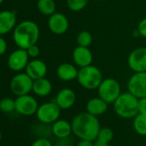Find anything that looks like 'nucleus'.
<instances>
[{
	"instance_id": "nucleus-1",
	"label": "nucleus",
	"mask_w": 146,
	"mask_h": 146,
	"mask_svg": "<svg viewBox=\"0 0 146 146\" xmlns=\"http://www.w3.org/2000/svg\"><path fill=\"white\" fill-rule=\"evenodd\" d=\"M72 133L78 138L95 141L101 129L99 119L96 116L88 112L78 113L71 121Z\"/></svg>"
},
{
	"instance_id": "nucleus-2",
	"label": "nucleus",
	"mask_w": 146,
	"mask_h": 146,
	"mask_svg": "<svg viewBox=\"0 0 146 146\" xmlns=\"http://www.w3.org/2000/svg\"><path fill=\"white\" fill-rule=\"evenodd\" d=\"M39 38L40 28L33 21H23L13 29V40L18 48L28 49L36 44Z\"/></svg>"
},
{
	"instance_id": "nucleus-3",
	"label": "nucleus",
	"mask_w": 146,
	"mask_h": 146,
	"mask_svg": "<svg viewBox=\"0 0 146 146\" xmlns=\"http://www.w3.org/2000/svg\"><path fill=\"white\" fill-rule=\"evenodd\" d=\"M137 103L138 98H137L129 91L121 93L113 103V110L120 118L133 119L138 113Z\"/></svg>"
},
{
	"instance_id": "nucleus-4",
	"label": "nucleus",
	"mask_w": 146,
	"mask_h": 146,
	"mask_svg": "<svg viewBox=\"0 0 146 146\" xmlns=\"http://www.w3.org/2000/svg\"><path fill=\"white\" fill-rule=\"evenodd\" d=\"M77 80L83 88L93 90H97L103 80V77L99 68L90 64L85 67H82L78 70Z\"/></svg>"
},
{
	"instance_id": "nucleus-5",
	"label": "nucleus",
	"mask_w": 146,
	"mask_h": 146,
	"mask_svg": "<svg viewBox=\"0 0 146 146\" xmlns=\"http://www.w3.org/2000/svg\"><path fill=\"white\" fill-rule=\"evenodd\" d=\"M99 97L107 103H113L121 94V87L119 82L114 78H105L97 88Z\"/></svg>"
},
{
	"instance_id": "nucleus-6",
	"label": "nucleus",
	"mask_w": 146,
	"mask_h": 146,
	"mask_svg": "<svg viewBox=\"0 0 146 146\" xmlns=\"http://www.w3.org/2000/svg\"><path fill=\"white\" fill-rule=\"evenodd\" d=\"M34 80L26 72H18L11 80L10 90L17 96L28 95L33 90Z\"/></svg>"
},
{
	"instance_id": "nucleus-7",
	"label": "nucleus",
	"mask_w": 146,
	"mask_h": 146,
	"mask_svg": "<svg viewBox=\"0 0 146 146\" xmlns=\"http://www.w3.org/2000/svg\"><path fill=\"white\" fill-rule=\"evenodd\" d=\"M60 113L61 108L55 102H48L40 105L35 114L40 122L49 125L59 119Z\"/></svg>"
},
{
	"instance_id": "nucleus-8",
	"label": "nucleus",
	"mask_w": 146,
	"mask_h": 146,
	"mask_svg": "<svg viewBox=\"0 0 146 146\" xmlns=\"http://www.w3.org/2000/svg\"><path fill=\"white\" fill-rule=\"evenodd\" d=\"M127 89L138 99L146 97V71L134 72L127 83Z\"/></svg>"
},
{
	"instance_id": "nucleus-9",
	"label": "nucleus",
	"mask_w": 146,
	"mask_h": 146,
	"mask_svg": "<svg viewBox=\"0 0 146 146\" xmlns=\"http://www.w3.org/2000/svg\"><path fill=\"white\" fill-rule=\"evenodd\" d=\"M15 102L16 111L23 116H31L35 114L39 108L37 100L29 94L17 96Z\"/></svg>"
},
{
	"instance_id": "nucleus-10",
	"label": "nucleus",
	"mask_w": 146,
	"mask_h": 146,
	"mask_svg": "<svg viewBox=\"0 0 146 146\" xmlns=\"http://www.w3.org/2000/svg\"><path fill=\"white\" fill-rule=\"evenodd\" d=\"M29 56L26 49L18 48L13 51L8 57L7 64L8 67L16 72H20L23 70H25L29 63Z\"/></svg>"
},
{
	"instance_id": "nucleus-11",
	"label": "nucleus",
	"mask_w": 146,
	"mask_h": 146,
	"mask_svg": "<svg viewBox=\"0 0 146 146\" xmlns=\"http://www.w3.org/2000/svg\"><path fill=\"white\" fill-rule=\"evenodd\" d=\"M127 64L134 72L146 71V47H138L131 51L128 56Z\"/></svg>"
},
{
	"instance_id": "nucleus-12",
	"label": "nucleus",
	"mask_w": 146,
	"mask_h": 146,
	"mask_svg": "<svg viewBox=\"0 0 146 146\" xmlns=\"http://www.w3.org/2000/svg\"><path fill=\"white\" fill-rule=\"evenodd\" d=\"M48 29L52 33L57 35H60L64 34L70 26L68 18L62 13L55 12L52 16L49 17L47 21Z\"/></svg>"
},
{
	"instance_id": "nucleus-13",
	"label": "nucleus",
	"mask_w": 146,
	"mask_h": 146,
	"mask_svg": "<svg viewBox=\"0 0 146 146\" xmlns=\"http://www.w3.org/2000/svg\"><path fill=\"white\" fill-rule=\"evenodd\" d=\"M76 101L77 96L75 91L70 88H64L58 92L54 102L61 110H67L74 106Z\"/></svg>"
},
{
	"instance_id": "nucleus-14",
	"label": "nucleus",
	"mask_w": 146,
	"mask_h": 146,
	"mask_svg": "<svg viewBox=\"0 0 146 146\" xmlns=\"http://www.w3.org/2000/svg\"><path fill=\"white\" fill-rule=\"evenodd\" d=\"M25 72L33 80H36L46 77L47 73V66L43 60L34 58L29 61L25 68Z\"/></svg>"
},
{
	"instance_id": "nucleus-15",
	"label": "nucleus",
	"mask_w": 146,
	"mask_h": 146,
	"mask_svg": "<svg viewBox=\"0 0 146 146\" xmlns=\"http://www.w3.org/2000/svg\"><path fill=\"white\" fill-rule=\"evenodd\" d=\"M72 59L77 66L82 68L92 64L93 54L89 47L78 46L73 50Z\"/></svg>"
},
{
	"instance_id": "nucleus-16",
	"label": "nucleus",
	"mask_w": 146,
	"mask_h": 146,
	"mask_svg": "<svg viewBox=\"0 0 146 146\" xmlns=\"http://www.w3.org/2000/svg\"><path fill=\"white\" fill-rule=\"evenodd\" d=\"M17 26V15L11 11H0V35L10 33Z\"/></svg>"
},
{
	"instance_id": "nucleus-17",
	"label": "nucleus",
	"mask_w": 146,
	"mask_h": 146,
	"mask_svg": "<svg viewBox=\"0 0 146 146\" xmlns=\"http://www.w3.org/2000/svg\"><path fill=\"white\" fill-rule=\"evenodd\" d=\"M78 75V70L77 67L70 63H63L57 68L58 78L64 82H70L77 79Z\"/></svg>"
},
{
	"instance_id": "nucleus-18",
	"label": "nucleus",
	"mask_w": 146,
	"mask_h": 146,
	"mask_svg": "<svg viewBox=\"0 0 146 146\" xmlns=\"http://www.w3.org/2000/svg\"><path fill=\"white\" fill-rule=\"evenodd\" d=\"M52 132L58 139L65 138L72 133L71 123L65 119H58L52 124Z\"/></svg>"
},
{
	"instance_id": "nucleus-19",
	"label": "nucleus",
	"mask_w": 146,
	"mask_h": 146,
	"mask_svg": "<svg viewBox=\"0 0 146 146\" xmlns=\"http://www.w3.org/2000/svg\"><path fill=\"white\" fill-rule=\"evenodd\" d=\"M108 108V103H107L101 97H94L88 101L86 104V112L93 114L95 116H100L106 113Z\"/></svg>"
},
{
	"instance_id": "nucleus-20",
	"label": "nucleus",
	"mask_w": 146,
	"mask_h": 146,
	"mask_svg": "<svg viewBox=\"0 0 146 146\" xmlns=\"http://www.w3.org/2000/svg\"><path fill=\"white\" fill-rule=\"evenodd\" d=\"M52 90V83L46 78H41L36 80H34L33 84V92L40 96V97H45L51 94Z\"/></svg>"
},
{
	"instance_id": "nucleus-21",
	"label": "nucleus",
	"mask_w": 146,
	"mask_h": 146,
	"mask_svg": "<svg viewBox=\"0 0 146 146\" xmlns=\"http://www.w3.org/2000/svg\"><path fill=\"white\" fill-rule=\"evenodd\" d=\"M37 9L42 15L50 17L56 12V3L54 0H38Z\"/></svg>"
},
{
	"instance_id": "nucleus-22",
	"label": "nucleus",
	"mask_w": 146,
	"mask_h": 146,
	"mask_svg": "<svg viewBox=\"0 0 146 146\" xmlns=\"http://www.w3.org/2000/svg\"><path fill=\"white\" fill-rule=\"evenodd\" d=\"M133 128L140 136H146V114L137 113L133 118Z\"/></svg>"
},
{
	"instance_id": "nucleus-23",
	"label": "nucleus",
	"mask_w": 146,
	"mask_h": 146,
	"mask_svg": "<svg viewBox=\"0 0 146 146\" xmlns=\"http://www.w3.org/2000/svg\"><path fill=\"white\" fill-rule=\"evenodd\" d=\"M77 42L78 46L90 47L93 42V36L90 32L87 30L81 31L77 37Z\"/></svg>"
},
{
	"instance_id": "nucleus-24",
	"label": "nucleus",
	"mask_w": 146,
	"mask_h": 146,
	"mask_svg": "<svg viewBox=\"0 0 146 146\" xmlns=\"http://www.w3.org/2000/svg\"><path fill=\"white\" fill-rule=\"evenodd\" d=\"M89 2L90 0H66V5L70 11L78 12L84 10Z\"/></svg>"
},
{
	"instance_id": "nucleus-25",
	"label": "nucleus",
	"mask_w": 146,
	"mask_h": 146,
	"mask_svg": "<svg viewBox=\"0 0 146 146\" xmlns=\"http://www.w3.org/2000/svg\"><path fill=\"white\" fill-rule=\"evenodd\" d=\"M0 111L9 113L13 111H16V102L15 100L10 97H5L0 101Z\"/></svg>"
},
{
	"instance_id": "nucleus-26",
	"label": "nucleus",
	"mask_w": 146,
	"mask_h": 146,
	"mask_svg": "<svg viewBox=\"0 0 146 146\" xmlns=\"http://www.w3.org/2000/svg\"><path fill=\"white\" fill-rule=\"evenodd\" d=\"M113 138V131L111 128L109 127H101L98 136H97V140L103 142V143H109L112 139Z\"/></svg>"
},
{
	"instance_id": "nucleus-27",
	"label": "nucleus",
	"mask_w": 146,
	"mask_h": 146,
	"mask_svg": "<svg viewBox=\"0 0 146 146\" xmlns=\"http://www.w3.org/2000/svg\"><path fill=\"white\" fill-rule=\"evenodd\" d=\"M26 50L28 52V54H29V58H36L40 55V48H39V46L36 44L29 46Z\"/></svg>"
},
{
	"instance_id": "nucleus-28",
	"label": "nucleus",
	"mask_w": 146,
	"mask_h": 146,
	"mask_svg": "<svg viewBox=\"0 0 146 146\" xmlns=\"http://www.w3.org/2000/svg\"><path fill=\"white\" fill-rule=\"evenodd\" d=\"M138 35L143 38H146V17L142 19L137 25Z\"/></svg>"
},
{
	"instance_id": "nucleus-29",
	"label": "nucleus",
	"mask_w": 146,
	"mask_h": 146,
	"mask_svg": "<svg viewBox=\"0 0 146 146\" xmlns=\"http://www.w3.org/2000/svg\"><path fill=\"white\" fill-rule=\"evenodd\" d=\"M31 146H52V143L48 139L45 137H40L35 140L33 143L31 144Z\"/></svg>"
},
{
	"instance_id": "nucleus-30",
	"label": "nucleus",
	"mask_w": 146,
	"mask_h": 146,
	"mask_svg": "<svg viewBox=\"0 0 146 146\" xmlns=\"http://www.w3.org/2000/svg\"><path fill=\"white\" fill-rule=\"evenodd\" d=\"M137 108H138V113H145L146 114V97L138 99Z\"/></svg>"
},
{
	"instance_id": "nucleus-31",
	"label": "nucleus",
	"mask_w": 146,
	"mask_h": 146,
	"mask_svg": "<svg viewBox=\"0 0 146 146\" xmlns=\"http://www.w3.org/2000/svg\"><path fill=\"white\" fill-rule=\"evenodd\" d=\"M7 42L6 40L0 35V56H2L3 54H5L7 51Z\"/></svg>"
},
{
	"instance_id": "nucleus-32",
	"label": "nucleus",
	"mask_w": 146,
	"mask_h": 146,
	"mask_svg": "<svg viewBox=\"0 0 146 146\" xmlns=\"http://www.w3.org/2000/svg\"><path fill=\"white\" fill-rule=\"evenodd\" d=\"M76 146H94V141L80 139V141L77 143Z\"/></svg>"
},
{
	"instance_id": "nucleus-33",
	"label": "nucleus",
	"mask_w": 146,
	"mask_h": 146,
	"mask_svg": "<svg viewBox=\"0 0 146 146\" xmlns=\"http://www.w3.org/2000/svg\"><path fill=\"white\" fill-rule=\"evenodd\" d=\"M94 146H109V143H103L99 140H95L94 141Z\"/></svg>"
},
{
	"instance_id": "nucleus-34",
	"label": "nucleus",
	"mask_w": 146,
	"mask_h": 146,
	"mask_svg": "<svg viewBox=\"0 0 146 146\" xmlns=\"http://www.w3.org/2000/svg\"><path fill=\"white\" fill-rule=\"evenodd\" d=\"M1 140H2V133L0 131V142H1Z\"/></svg>"
},
{
	"instance_id": "nucleus-35",
	"label": "nucleus",
	"mask_w": 146,
	"mask_h": 146,
	"mask_svg": "<svg viewBox=\"0 0 146 146\" xmlns=\"http://www.w3.org/2000/svg\"><path fill=\"white\" fill-rule=\"evenodd\" d=\"M4 1H5V0H0V5H2L4 3Z\"/></svg>"
},
{
	"instance_id": "nucleus-36",
	"label": "nucleus",
	"mask_w": 146,
	"mask_h": 146,
	"mask_svg": "<svg viewBox=\"0 0 146 146\" xmlns=\"http://www.w3.org/2000/svg\"><path fill=\"white\" fill-rule=\"evenodd\" d=\"M5 146H11V145H5Z\"/></svg>"
},
{
	"instance_id": "nucleus-37",
	"label": "nucleus",
	"mask_w": 146,
	"mask_h": 146,
	"mask_svg": "<svg viewBox=\"0 0 146 146\" xmlns=\"http://www.w3.org/2000/svg\"><path fill=\"white\" fill-rule=\"evenodd\" d=\"M58 146H59V145H58Z\"/></svg>"
}]
</instances>
